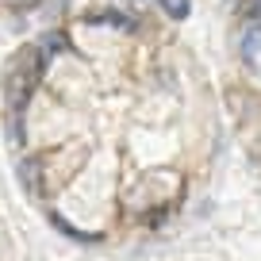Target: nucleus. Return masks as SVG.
Here are the masks:
<instances>
[{
	"label": "nucleus",
	"mask_w": 261,
	"mask_h": 261,
	"mask_svg": "<svg viewBox=\"0 0 261 261\" xmlns=\"http://www.w3.org/2000/svg\"><path fill=\"white\" fill-rule=\"evenodd\" d=\"M19 180H23V188L31 196H42V162H39V158L19 162Z\"/></svg>",
	"instance_id": "obj_3"
},
{
	"label": "nucleus",
	"mask_w": 261,
	"mask_h": 261,
	"mask_svg": "<svg viewBox=\"0 0 261 261\" xmlns=\"http://www.w3.org/2000/svg\"><path fill=\"white\" fill-rule=\"evenodd\" d=\"M158 8H162L169 19H185L188 12H192V0H158Z\"/></svg>",
	"instance_id": "obj_4"
},
{
	"label": "nucleus",
	"mask_w": 261,
	"mask_h": 261,
	"mask_svg": "<svg viewBox=\"0 0 261 261\" xmlns=\"http://www.w3.org/2000/svg\"><path fill=\"white\" fill-rule=\"evenodd\" d=\"M4 4H8V8H16V12H27V8H35L39 0H4Z\"/></svg>",
	"instance_id": "obj_5"
},
{
	"label": "nucleus",
	"mask_w": 261,
	"mask_h": 261,
	"mask_svg": "<svg viewBox=\"0 0 261 261\" xmlns=\"http://www.w3.org/2000/svg\"><path fill=\"white\" fill-rule=\"evenodd\" d=\"M62 46L69 50V39L65 35H46L42 42H31L27 50H19L12 58L8 73H4V100H8V130H12V142H23V108L31 100V92L39 89V77L46 69L50 54Z\"/></svg>",
	"instance_id": "obj_1"
},
{
	"label": "nucleus",
	"mask_w": 261,
	"mask_h": 261,
	"mask_svg": "<svg viewBox=\"0 0 261 261\" xmlns=\"http://www.w3.org/2000/svg\"><path fill=\"white\" fill-rule=\"evenodd\" d=\"M242 58H246V65H250L253 73H261V23H253L250 31H246V39H242Z\"/></svg>",
	"instance_id": "obj_2"
}]
</instances>
